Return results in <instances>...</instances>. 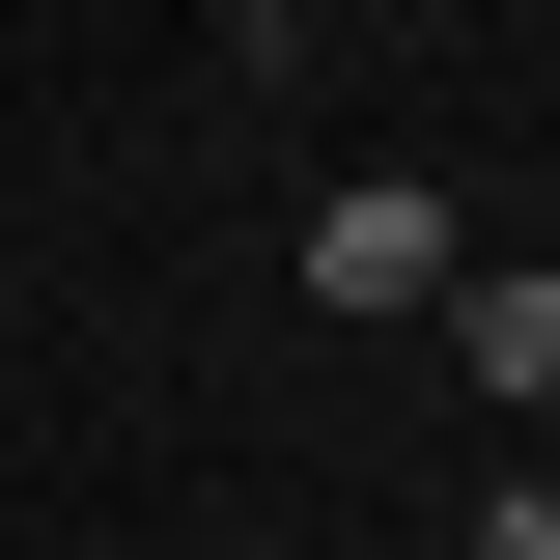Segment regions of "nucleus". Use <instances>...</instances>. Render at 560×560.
<instances>
[{"instance_id": "obj_1", "label": "nucleus", "mask_w": 560, "mask_h": 560, "mask_svg": "<svg viewBox=\"0 0 560 560\" xmlns=\"http://www.w3.org/2000/svg\"><path fill=\"white\" fill-rule=\"evenodd\" d=\"M308 308H448V197L420 168H337L308 197Z\"/></svg>"}, {"instance_id": "obj_2", "label": "nucleus", "mask_w": 560, "mask_h": 560, "mask_svg": "<svg viewBox=\"0 0 560 560\" xmlns=\"http://www.w3.org/2000/svg\"><path fill=\"white\" fill-rule=\"evenodd\" d=\"M448 337H477L504 420H560V280H448Z\"/></svg>"}, {"instance_id": "obj_3", "label": "nucleus", "mask_w": 560, "mask_h": 560, "mask_svg": "<svg viewBox=\"0 0 560 560\" xmlns=\"http://www.w3.org/2000/svg\"><path fill=\"white\" fill-rule=\"evenodd\" d=\"M448 560H560V477H477V533H448Z\"/></svg>"}, {"instance_id": "obj_4", "label": "nucleus", "mask_w": 560, "mask_h": 560, "mask_svg": "<svg viewBox=\"0 0 560 560\" xmlns=\"http://www.w3.org/2000/svg\"><path fill=\"white\" fill-rule=\"evenodd\" d=\"M253 28H364V0H253Z\"/></svg>"}]
</instances>
